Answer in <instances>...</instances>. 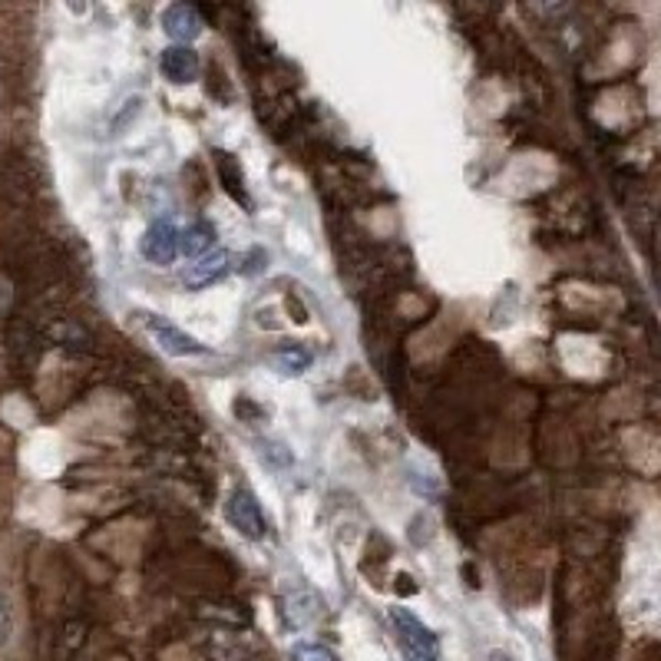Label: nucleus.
<instances>
[{
  "mask_svg": "<svg viewBox=\"0 0 661 661\" xmlns=\"http://www.w3.org/2000/svg\"><path fill=\"white\" fill-rule=\"evenodd\" d=\"M212 248H215L212 222H195L186 229V235H182V252H186L189 258H202L205 252H212Z\"/></svg>",
  "mask_w": 661,
  "mask_h": 661,
  "instance_id": "nucleus-9",
  "label": "nucleus"
},
{
  "mask_svg": "<svg viewBox=\"0 0 661 661\" xmlns=\"http://www.w3.org/2000/svg\"><path fill=\"white\" fill-rule=\"evenodd\" d=\"M10 635H14V609H10L7 595H0V648L10 642Z\"/></svg>",
  "mask_w": 661,
  "mask_h": 661,
  "instance_id": "nucleus-15",
  "label": "nucleus"
},
{
  "mask_svg": "<svg viewBox=\"0 0 661 661\" xmlns=\"http://www.w3.org/2000/svg\"><path fill=\"white\" fill-rule=\"evenodd\" d=\"M281 615H285L288 628H305L318 615V602L311 592H288L281 599Z\"/></svg>",
  "mask_w": 661,
  "mask_h": 661,
  "instance_id": "nucleus-8",
  "label": "nucleus"
},
{
  "mask_svg": "<svg viewBox=\"0 0 661 661\" xmlns=\"http://www.w3.org/2000/svg\"><path fill=\"white\" fill-rule=\"evenodd\" d=\"M159 70L169 83L186 86V83H192L195 77H199V57H195V50L186 47V43H176V47L162 50Z\"/></svg>",
  "mask_w": 661,
  "mask_h": 661,
  "instance_id": "nucleus-7",
  "label": "nucleus"
},
{
  "mask_svg": "<svg viewBox=\"0 0 661 661\" xmlns=\"http://www.w3.org/2000/svg\"><path fill=\"white\" fill-rule=\"evenodd\" d=\"M291 661H338V655H334L328 645L298 642L295 648H291Z\"/></svg>",
  "mask_w": 661,
  "mask_h": 661,
  "instance_id": "nucleus-12",
  "label": "nucleus"
},
{
  "mask_svg": "<svg viewBox=\"0 0 661 661\" xmlns=\"http://www.w3.org/2000/svg\"><path fill=\"white\" fill-rule=\"evenodd\" d=\"M390 622H394L400 645L410 661H440V638L417 619L410 609H390Z\"/></svg>",
  "mask_w": 661,
  "mask_h": 661,
  "instance_id": "nucleus-1",
  "label": "nucleus"
},
{
  "mask_svg": "<svg viewBox=\"0 0 661 661\" xmlns=\"http://www.w3.org/2000/svg\"><path fill=\"white\" fill-rule=\"evenodd\" d=\"M162 30H166L169 40L192 43L202 37V17L192 4H186V0H176V4H169L166 14H162Z\"/></svg>",
  "mask_w": 661,
  "mask_h": 661,
  "instance_id": "nucleus-5",
  "label": "nucleus"
},
{
  "mask_svg": "<svg viewBox=\"0 0 661 661\" xmlns=\"http://www.w3.org/2000/svg\"><path fill=\"white\" fill-rule=\"evenodd\" d=\"M212 655L219 661H242V645H232L229 632H219L212 638Z\"/></svg>",
  "mask_w": 661,
  "mask_h": 661,
  "instance_id": "nucleus-13",
  "label": "nucleus"
},
{
  "mask_svg": "<svg viewBox=\"0 0 661 661\" xmlns=\"http://www.w3.org/2000/svg\"><path fill=\"white\" fill-rule=\"evenodd\" d=\"M232 272V252L229 248H212L205 252L202 258H195L192 268L186 272V285L189 288H205V285H215L219 278H225Z\"/></svg>",
  "mask_w": 661,
  "mask_h": 661,
  "instance_id": "nucleus-6",
  "label": "nucleus"
},
{
  "mask_svg": "<svg viewBox=\"0 0 661 661\" xmlns=\"http://www.w3.org/2000/svg\"><path fill=\"white\" fill-rule=\"evenodd\" d=\"M486 661H519V658L506 655V652H490V658H486Z\"/></svg>",
  "mask_w": 661,
  "mask_h": 661,
  "instance_id": "nucleus-18",
  "label": "nucleus"
},
{
  "mask_svg": "<svg viewBox=\"0 0 661 661\" xmlns=\"http://www.w3.org/2000/svg\"><path fill=\"white\" fill-rule=\"evenodd\" d=\"M248 255H252V258H248V262L242 265V272L255 275L258 268H265V262H268V258H265V248H252V252H248Z\"/></svg>",
  "mask_w": 661,
  "mask_h": 661,
  "instance_id": "nucleus-16",
  "label": "nucleus"
},
{
  "mask_svg": "<svg viewBox=\"0 0 661 661\" xmlns=\"http://www.w3.org/2000/svg\"><path fill=\"white\" fill-rule=\"evenodd\" d=\"M179 252H182V235H179L176 225L166 222V219L149 225L146 235H143V258L149 265L166 268V265L176 262Z\"/></svg>",
  "mask_w": 661,
  "mask_h": 661,
  "instance_id": "nucleus-4",
  "label": "nucleus"
},
{
  "mask_svg": "<svg viewBox=\"0 0 661 661\" xmlns=\"http://www.w3.org/2000/svg\"><path fill=\"white\" fill-rule=\"evenodd\" d=\"M258 453H262L265 463H272L275 470H288L291 463H295L291 450L281 440H258Z\"/></svg>",
  "mask_w": 661,
  "mask_h": 661,
  "instance_id": "nucleus-11",
  "label": "nucleus"
},
{
  "mask_svg": "<svg viewBox=\"0 0 661 661\" xmlns=\"http://www.w3.org/2000/svg\"><path fill=\"white\" fill-rule=\"evenodd\" d=\"M529 7H533V14L536 17H543V20H556L562 10L569 7V0H529Z\"/></svg>",
  "mask_w": 661,
  "mask_h": 661,
  "instance_id": "nucleus-14",
  "label": "nucleus"
},
{
  "mask_svg": "<svg viewBox=\"0 0 661 661\" xmlns=\"http://www.w3.org/2000/svg\"><path fill=\"white\" fill-rule=\"evenodd\" d=\"M146 328V334L159 344V351H166L169 357H195V354H209L202 341H195L192 334H186L179 324H172L169 318H159V314H139L136 318Z\"/></svg>",
  "mask_w": 661,
  "mask_h": 661,
  "instance_id": "nucleus-2",
  "label": "nucleus"
},
{
  "mask_svg": "<svg viewBox=\"0 0 661 661\" xmlns=\"http://www.w3.org/2000/svg\"><path fill=\"white\" fill-rule=\"evenodd\" d=\"M225 516H229V523L245 539H265V533H268V519L262 513V506H258V500L248 490H235L229 496V503H225Z\"/></svg>",
  "mask_w": 661,
  "mask_h": 661,
  "instance_id": "nucleus-3",
  "label": "nucleus"
},
{
  "mask_svg": "<svg viewBox=\"0 0 661 661\" xmlns=\"http://www.w3.org/2000/svg\"><path fill=\"white\" fill-rule=\"evenodd\" d=\"M311 364H314V357L305 348H285L272 357V367L281 377H301Z\"/></svg>",
  "mask_w": 661,
  "mask_h": 661,
  "instance_id": "nucleus-10",
  "label": "nucleus"
},
{
  "mask_svg": "<svg viewBox=\"0 0 661 661\" xmlns=\"http://www.w3.org/2000/svg\"><path fill=\"white\" fill-rule=\"evenodd\" d=\"M67 4L73 14H86V10H90V0H67Z\"/></svg>",
  "mask_w": 661,
  "mask_h": 661,
  "instance_id": "nucleus-17",
  "label": "nucleus"
}]
</instances>
